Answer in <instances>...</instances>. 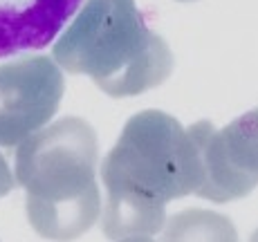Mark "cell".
Returning <instances> with one entry per match:
<instances>
[{"label":"cell","instance_id":"6da1fadb","mask_svg":"<svg viewBox=\"0 0 258 242\" xmlns=\"http://www.w3.org/2000/svg\"><path fill=\"white\" fill-rule=\"evenodd\" d=\"M101 180L103 233L110 240L153 235L166 224V202L196 193L200 186L196 139L166 112H137L103 159Z\"/></svg>","mask_w":258,"mask_h":242},{"label":"cell","instance_id":"7a4b0ae2","mask_svg":"<svg viewBox=\"0 0 258 242\" xmlns=\"http://www.w3.org/2000/svg\"><path fill=\"white\" fill-rule=\"evenodd\" d=\"M97 132L79 117L41 128L18 144L16 182L25 189L27 220L38 235L70 242L97 222Z\"/></svg>","mask_w":258,"mask_h":242},{"label":"cell","instance_id":"3957f363","mask_svg":"<svg viewBox=\"0 0 258 242\" xmlns=\"http://www.w3.org/2000/svg\"><path fill=\"white\" fill-rule=\"evenodd\" d=\"M61 70L86 74L110 97H135L162 86L173 52L148 29L135 0H86L52 47Z\"/></svg>","mask_w":258,"mask_h":242},{"label":"cell","instance_id":"277c9868","mask_svg":"<svg viewBox=\"0 0 258 242\" xmlns=\"http://www.w3.org/2000/svg\"><path fill=\"white\" fill-rule=\"evenodd\" d=\"M200 155V186L196 195L231 202L258 186V108L225 126L198 121L188 128Z\"/></svg>","mask_w":258,"mask_h":242},{"label":"cell","instance_id":"5b68a950","mask_svg":"<svg viewBox=\"0 0 258 242\" xmlns=\"http://www.w3.org/2000/svg\"><path fill=\"white\" fill-rule=\"evenodd\" d=\"M66 78L56 61L25 54L0 65V146L14 148L56 115Z\"/></svg>","mask_w":258,"mask_h":242},{"label":"cell","instance_id":"8992f818","mask_svg":"<svg viewBox=\"0 0 258 242\" xmlns=\"http://www.w3.org/2000/svg\"><path fill=\"white\" fill-rule=\"evenodd\" d=\"M81 0H0V58L49 45Z\"/></svg>","mask_w":258,"mask_h":242},{"label":"cell","instance_id":"52a82bcc","mask_svg":"<svg viewBox=\"0 0 258 242\" xmlns=\"http://www.w3.org/2000/svg\"><path fill=\"white\" fill-rule=\"evenodd\" d=\"M162 242H238V233L227 215L186 209L166 222Z\"/></svg>","mask_w":258,"mask_h":242},{"label":"cell","instance_id":"ba28073f","mask_svg":"<svg viewBox=\"0 0 258 242\" xmlns=\"http://www.w3.org/2000/svg\"><path fill=\"white\" fill-rule=\"evenodd\" d=\"M14 184H16V180H14V175H12V169H9L7 159L0 155V197L12 193Z\"/></svg>","mask_w":258,"mask_h":242},{"label":"cell","instance_id":"9c48e42d","mask_svg":"<svg viewBox=\"0 0 258 242\" xmlns=\"http://www.w3.org/2000/svg\"><path fill=\"white\" fill-rule=\"evenodd\" d=\"M119 242H155V240H151L148 235H128V238H121Z\"/></svg>","mask_w":258,"mask_h":242},{"label":"cell","instance_id":"30bf717a","mask_svg":"<svg viewBox=\"0 0 258 242\" xmlns=\"http://www.w3.org/2000/svg\"><path fill=\"white\" fill-rule=\"evenodd\" d=\"M249 242H258V229L251 233V238H249Z\"/></svg>","mask_w":258,"mask_h":242},{"label":"cell","instance_id":"8fae6325","mask_svg":"<svg viewBox=\"0 0 258 242\" xmlns=\"http://www.w3.org/2000/svg\"><path fill=\"white\" fill-rule=\"evenodd\" d=\"M180 3H191V0H180Z\"/></svg>","mask_w":258,"mask_h":242}]
</instances>
